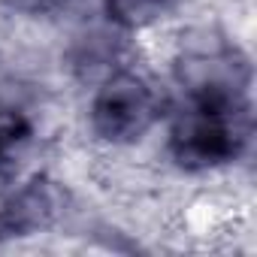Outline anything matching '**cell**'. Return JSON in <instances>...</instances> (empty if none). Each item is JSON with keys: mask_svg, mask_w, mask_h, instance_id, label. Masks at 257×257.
I'll return each mask as SVG.
<instances>
[{"mask_svg": "<svg viewBox=\"0 0 257 257\" xmlns=\"http://www.w3.org/2000/svg\"><path fill=\"white\" fill-rule=\"evenodd\" d=\"M173 0H109V10L115 19L127 22V25H143L158 19Z\"/></svg>", "mask_w": 257, "mask_h": 257, "instance_id": "obj_3", "label": "cell"}, {"mask_svg": "<svg viewBox=\"0 0 257 257\" xmlns=\"http://www.w3.org/2000/svg\"><path fill=\"white\" fill-rule=\"evenodd\" d=\"M152 118V91L134 76H115L94 100V127L103 140H137Z\"/></svg>", "mask_w": 257, "mask_h": 257, "instance_id": "obj_1", "label": "cell"}, {"mask_svg": "<svg viewBox=\"0 0 257 257\" xmlns=\"http://www.w3.org/2000/svg\"><path fill=\"white\" fill-rule=\"evenodd\" d=\"M31 140V124L22 112H0V167L10 164L13 155L22 152V146Z\"/></svg>", "mask_w": 257, "mask_h": 257, "instance_id": "obj_2", "label": "cell"}]
</instances>
